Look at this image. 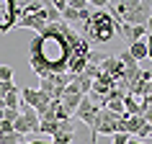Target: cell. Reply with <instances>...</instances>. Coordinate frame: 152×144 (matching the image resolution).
Here are the masks:
<instances>
[{
  "mask_svg": "<svg viewBox=\"0 0 152 144\" xmlns=\"http://www.w3.org/2000/svg\"><path fill=\"white\" fill-rule=\"evenodd\" d=\"M13 80V67L10 64H0V82H10Z\"/></svg>",
  "mask_w": 152,
  "mask_h": 144,
  "instance_id": "obj_14",
  "label": "cell"
},
{
  "mask_svg": "<svg viewBox=\"0 0 152 144\" xmlns=\"http://www.w3.org/2000/svg\"><path fill=\"white\" fill-rule=\"evenodd\" d=\"M26 136H21L18 131H5V134H0V144H21Z\"/></svg>",
  "mask_w": 152,
  "mask_h": 144,
  "instance_id": "obj_13",
  "label": "cell"
},
{
  "mask_svg": "<svg viewBox=\"0 0 152 144\" xmlns=\"http://www.w3.org/2000/svg\"><path fill=\"white\" fill-rule=\"evenodd\" d=\"M111 139H113V144H129V139H132V136H126V134H113Z\"/></svg>",
  "mask_w": 152,
  "mask_h": 144,
  "instance_id": "obj_17",
  "label": "cell"
},
{
  "mask_svg": "<svg viewBox=\"0 0 152 144\" xmlns=\"http://www.w3.org/2000/svg\"><path fill=\"white\" fill-rule=\"evenodd\" d=\"M98 113H101V105H98L90 95H85V98L80 100V105H77L75 116H77V119H80L88 129H93V124H96V116H98Z\"/></svg>",
  "mask_w": 152,
  "mask_h": 144,
  "instance_id": "obj_5",
  "label": "cell"
},
{
  "mask_svg": "<svg viewBox=\"0 0 152 144\" xmlns=\"http://www.w3.org/2000/svg\"><path fill=\"white\" fill-rule=\"evenodd\" d=\"M111 16L119 23L126 26H147V21L152 18V3L147 0H126V3H113Z\"/></svg>",
  "mask_w": 152,
  "mask_h": 144,
  "instance_id": "obj_3",
  "label": "cell"
},
{
  "mask_svg": "<svg viewBox=\"0 0 152 144\" xmlns=\"http://www.w3.org/2000/svg\"><path fill=\"white\" fill-rule=\"evenodd\" d=\"M10 90H16V82H13V80H10V82H0V98H5Z\"/></svg>",
  "mask_w": 152,
  "mask_h": 144,
  "instance_id": "obj_16",
  "label": "cell"
},
{
  "mask_svg": "<svg viewBox=\"0 0 152 144\" xmlns=\"http://www.w3.org/2000/svg\"><path fill=\"white\" fill-rule=\"evenodd\" d=\"M126 52L132 54V59H134V62L147 59V44H144V39H142V41H134L132 47H126Z\"/></svg>",
  "mask_w": 152,
  "mask_h": 144,
  "instance_id": "obj_12",
  "label": "cell"
},
{
  "mask_svg": "<svg viewBox=\"0 0 152 144\" xmlns=\"http://www.w3.org/2000/svg\"><path fill=\"white\" fill-rule=\"evenodd\" d=\"M26 144H52V142H44V139H34V142H26Z\"/></svg>",
  "mask_w": 152,
  "mask_h": 144,
  "instance_id": "obj_19",
  "label": "cell"
},
{
  "mask_svg": "<svg viewBox=\"0 0 152 144\" xmlns=\"http://www.w3.org/2000/svg\"><path fill=\"white\" fill-rule=\"evenodd\" d=\"M16 28V16H13V3L10 0H0V31L8 33Z\"/></svg>",
  "mask_w": 152,
  "mask_h": 144,
  "instance_id": "obj_8",
  "label": "cell"
},
{
  "mask_svg": "<svg viewBox=\"0 0 152 144\" xmlns=\"http://www.w3.org/2000/svg\"><path fill=\"white\" fill-rule=\"evenodd\" d=\"M116 31H119L121 39L126 41V47H132L134 41H142L147 36V28L144 26H126V23H119V21H116Z\"/></svg>",
  "mask_w": 152,
  "mask_h": 144,
  "instance_id": "obj_7",
  "label": "cell"
},
{
  "mask_svg": "<svg viewBox=\"0 0 152 144\" xmlns=\"http://www.w3.org/2000/svg\"><path fill=\"white\" fill-rule=\"evenodd\" d=\"M21 103H26V105H31L34 111L39 113H44L49 108V103H52V100H49L47 95H44V93H41V90H34V88H23L21 90Z\"/></svg>",
  "mask_w": 152,
  "mask_h": 144,
  "instance_id": "obj_6",
  "label": "cell"
},
{
  "mask_svg": "<svg viewBox=\"0 0 152 144\" xmlns=\"http://www.w3.org/2000/svg\"><path fill=\"white\" fill-rule=\"evenodd\" d=\"M83 98H85V95H80V93H62V98H59V105H62V111H64V113H67V116L72 119Z\"/></svg>",
  "mask_w": 152,
  "mask_h": 144,
  "instance_id": "obj_11",
  "label": "cell"
},
{
  "mask_svg": "<svg viewBox=\"0 0 152 144\" xmlns=\"http://www.w3.org/2000/svg\"><path fill=\"white\" fill-rule=\"evenodd\" d=\"M72 136H75V124L72 121H59L57 134L52 136V144H72Z\"/></svg>",
  "mask_w": 152,
  "mask_h": 144,
  "instance_id": "obj_10",
  "label": "cell"
},
{
  "mask_svg": "<svg viewBox=\"0 0 152 144\" xmlns=\"http://www.w3.org/2000/svg\"><path fill=\"white\" fill-rule=\"evenodd\" d=\"M88 39L83 33L72 31L64 21L49 23L28 44V62L39 77L67 75L72 80H77V75L88 67Z\"/></svg>",
  "mask_w": 152,
  "mask_h": 144,
  "instance_id": "obj_1",
  "label": "cell"
},
{
  "mask_svg": "<svg viewBox=\"0 0 152 144\" xmlns=\"http://www.w3.org/2000/svg\"><path fill=\"white\" fill-rule=\"evenodd\" d=\"M18 116H21L18 108H5V111H3V121H8V124H16Z\"/></svg>",
  "mask_w": 152,
  "mask_h": 144,
  "instance_id": "obj_15",
  "label": "cell"
},
{
  "mask_svg": "<svg viewBox=\"0 0 152 144\" xmlns=\"http://www.w3.org/2000/svg\"><path fill=\"white\" fill-rule=\"evenodd\" d=\"M21 116L16 119V124H13V131H18L21 136H26L28 131H39V113L34 111L31 105L21 103Z\"/></svg>",
  "mask_w": 152,
  "mask_h": 144,
  "instance_id": "obj_4",
  "label": "cell"
},
{
  "mask_svg": "<svg viewBox=\"0 0 152 144\" xmlns=\"http://www.w3.org/2000/svg\"><path fill=\"white\" fill-rule=\"evenodd\" d=\"M144 44H147V59H152V36H144Z\"/></svg>",
  "mask_w": 152,
  "mask_h": 144,
  "instance_id": "obj_18",
  "label": "cell"
},
{
  "mask_svg": "<svg viewBox=\"0 0 152 144\" xmlns=\"http://www.w3.org/2000/svg\"><path fill=\"white\" fill-rule=\"evenodd\" d=\"M147 124L144 116H126V119L119 121V134H126V136H137L139 134V129Z\"/></svg>",
  "mask_w": 152,
  "mask_h": 144,
  "instance_id": "obj_9",
  "label": "cell"
},
{
  "mask_svg": "<svg viewBox=\"0 0 152 144\" xmlns=\"http://www.w3.org/2000/svg\"><path fill=\"white\" fill-rule=\"evenodd\" d=\"M85 36L90 41H98V44H108L119 36L116 31V18L111 16V10L106 8H98L96 13H90V18L85 21Z\"/></svg>",
  "mask_w": 152,
  "mask_h": 144,
  "instance_id": "obj_2",
  "label": "cell"
}]
</instances>
